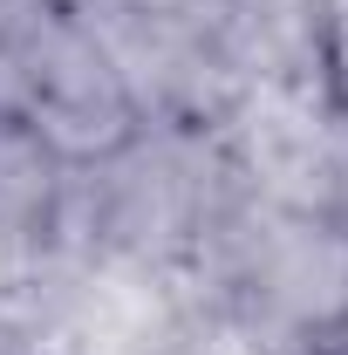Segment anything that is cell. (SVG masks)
<instances>
[{
  "mask_svg": "<svg viewBox=\"0 0 348 355\" xmlns=\"http://www.w3.org/2000/svg\"><path fill=\"white\" fill-rule=\"evenodd\" d=\"M307 355H348V314H342V321H328V328L307 342Z\"/></svg>",
  "mask_w": 348,
  "mask_h": 355,
  "instance_id": "1",
  "label": "cell"
}]
</instances>
